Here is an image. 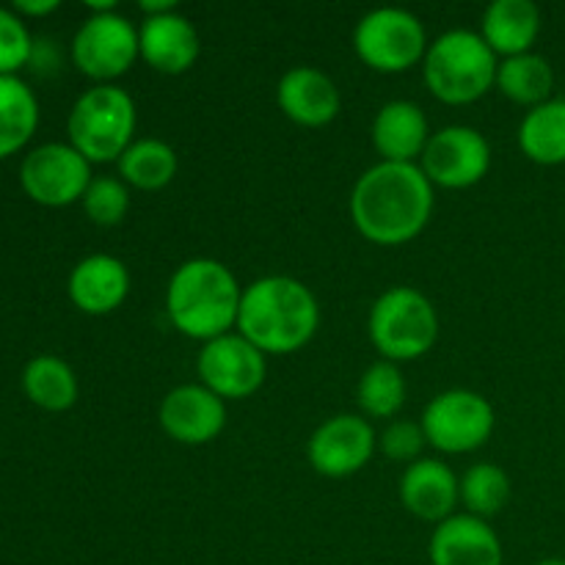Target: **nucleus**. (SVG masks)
Instances as JSON below:
<instances>
[{"label": "nucleus", "mask_w": 565, "mask_h": 565, "mask_svg": "<svg viewBox=\"0 0 565 565\" xmlns=\"http://www.w3.org/2000/svg\"><path fill=\"white\" fill-rule=\"evenodd\" d=\"M434 185L419 163H375L351 191V218L375 246H403L428 226Z\"/></svg>", "instance_id": "obj_1"}, {"label": "nucleus", "mask_w": 565, "mask_h": 565, "mask_svg": "<svg viewBox=\"0 0 565 565\" xmlns=\"http://www.w3.org/2000/svg\"><path fill=\"white\" fill-rule=\"evenodd\" d=\"M320 326L318 298L292 276H263L243 287L237 334L268 356L296 353L307 345Z\"/></svg>", "instance_id": "obj_2"}, {"label": "nucleus", "mask_w": 565, "mask_h": 565, "mask_svg": "<svg viewBox=\"0 0 565 565\" xmlns=\"http://www.w3.org/2000/svg\"><path fill=\"white\" fill-rule=\"evenodd\" d=\"M243 290L235 274L213 257H193L171 274L166 315L188 340L210 342L237 329Z\"/></svg>", "instance_id": "obj_3"}, {"label": "nucleus", "mask_w": 565, "mask_h": 565, "mask_svg": "<svg viewBox=\"0 0 565 565\" xmlns=\"http://www.w3.org/2000/svg\"><path fill=\"white\" fill-rule=\"evenodd\" d=\"M500 58L475 31H447L428 44L423 58L425 86L447 105H469L494 88Z\"/></svg>", "instance_id": "obj_4"}, {"label": "nucleus", "mask_w": 565, "mask_h": 565, "mask_svg": "<svg viewBox=\"0 0 565 565\" xmlns=\"http://www.w3.org/2000/svg\"><path fill=\"white\" fill-rule=\"evenodd\" d=\"M138 110L130 94L119 86H94L75 99L66 119L70 143L88 163H119L132 147Z\"/></svg>", "instance_id": "obj_5"}, {"label": "nucleus", "mask_w": 565, "mask_h": 565, "mask_svg": "<svg viewBox=\"0 0 565 565\" xmlns=\"http://www.w3.org/2000/svg\"><path fill=\"white\" fill-rule=\"evenodd\" d=\"M367 331L386 362H412L425 356L439 340V315L428 296L397 285L375 298Z\"/></svg>", "instance_id": "obj_6"}, {"label": "nucleus", "mask_w": 565, "mask_h": 565, "mask_svg": "<svg viewBox=\"0 0 565 565\" xmlns=\"http://www.w3.org/2000/svg\"><path fill=\"white\" fill-rule=\"evenodd\" d=\"M428 44L419 17L395 6L367 11L353 31L359 58L384 75H401L417 66L428 53Z\"/></svg>", "instance_id": "obj_7"}, {"label": "nucleus", "mask_w": 565, "mask_h": 565, "mask_svg": "<svg viewBox=\"0 0 565 565\" xmlns=\"http://www.w3.org/2000/svg\"><path fill=\"white\" fill-rule=\"evenodd\" d=\"M419 425L430 447L447 456H463L491 439L494 408L472 390H447L425 406Z\"/></svg>", "instance_id": "obj_8"}, {"label": "nucleus", "mask_w": 565, "mask_h": 565, "mask_svg": "<svg viewBox=\"0 0 565 565\" xmlns=\"http://www.w3.org/2000/svg\"><path fill=\"white\" fill-rule=\"evenodd\" d=\"M141 58L138 28L119 11L92 14L72 39V61L77 72L97 86H110Z\"/></svg>", "instance_id": "obj_9"}, {"label": "nucleus", "mask_w": 565, "mask_h": 565, "mask_svg": "<svg viewBox=\"0 0 565 565\" xmlns=\"http://www.w3.org/2000/svg\"><path fill=\"white\" fill-rule=\"evenodd\" d=\"M92 163L72 143H42L22 158L20 185L42 207H70L92 185Z\"/></svg>", "instance_id": "obj_10"}, {"label": "nucleus", "mask_w": 565, "mask_h": 565, "mask_svg": "<svg viewBox=\"0 0 565 565\" xmlns=\"http://www.w3.org/2000/svg\"><path fill=\"white\" fill-rule=\"evenodd\" d=\"M419 169L434 188L447 191H463L472 188L489 174L491 147L475 127L450 125L434 132L419 158Z\"/></svg>", "instance_id": "obj_11"}, {"label": "nucleus", "mask_w": 565, "mask_h": 565, "mask_svg": "<svg viewBox=\"0 0 565 565\" xmlns=\"http://www.w3.org/2000/svg\"><path fill=\"white\" fill-rule=\"evenodd\" d=\"M199 379L221 401H243L252 397L265 384V353L246 340L243 334L218 337L204 342L196 359Z\"/></svg>", "instance_id": "obj_12"}, {"label": "nucleus", "mask_w": 565, "mask_h": 565, "mask_svg": "<svg viewBox=\"0 0 565 565\" xmlns=\"http://www.w3.org/2000/svg\"><path fill=\"white\" fill-rule=\"evenodd\" d=\"M379 447L373 425L356 414H337L318 425L307 445L309 463L323 478H351L362 472Z\"/></svg>", "instance_id": "obj_13"}, {"label": "nucleus", "mask_w": 565, "mask_h": 565, "mask_svg": "<svg viewBox=\"0 0 565 565\" xmlns=\"http://www.w3.org/2000/svg\"><path fill=\"white\" fill-rule=\"evenodd\" d=\"M160 428L180 445H207L224 430L226 406L202 384H182L160 403Z\"/></svg>", "instance_id": "obj_14"}, {"label": "nucleus", "mask_w": 565, "mask_h": 565, "mask_svg": "<svg viewBox=\"0 0 565 565\" xmlns=\"http://www.w3.org/2000/svg\"><path fill=\"white\" fill-rule=\"evenodd\" d=\"M428 557L430 565H505L500 535L472 513H456L436 524Z\"/></svg>", "instance_id": "obj_15"}, {"label": "nucleus", "mask_w": 565, "mask_h": 565, "mask_svg": "<svg viewBox=\"0 0 565 565\" xmlns=\"http://www.w3.org/2000/svg\"><path fill=\"white\" fill-rule=\"evenodd\" d=\"M276 105L301 127H326L340 114V88L315 66H292L276 86Z\"/></svg>", "instance_id": "obj_16"}, {"label": "nucleus", "mask_w": 565, "mask_h": 565, "mask_svg": "<svg viewBox=\"0 0 565 565\" xmlns=\"http://www.w3.org/2000/svg\"><path fill=\"white\" fill-rule=\"evenodd\" d=\"M138 47H141V58L160 75H182L196 64L202 53L196 28L180 11L143 17L138 28Z\"/></svg>", "instance_id": "obj_17"}, {"label": "nucleus", "mask_w": 565, "mask_h": 565, "mask_svg": "<svg viewBox=\"0 0 565 565\" xmlns=\"http://www.w3.org/2000/svg\"><path fill=\"white\" fill-rule=\"evenodd\" d=\"M458 500H461V480L447 463L436 458H419L403 472L401 502L412 516L441 524L445 519L456 516Z\"/></svg>", "instance_id": "obj_18"}, {"label": "nucleus", "mask_w": 565, "mask_h": 565, "mask_svg": "<svg viewBox=\"0 0 565 565\" xmlns=\"http://www.w3.org/2000/svg\"><path fill=\"white\" fill-rule=\"evenodd\" d=\"M66 292L83 315L99 318L125 303L130 292V274H127V265L114 254H92L72 268Z\"/></svg>", "instance_id": "obj_19"}, {"label": "nucleus", "mask_w": 565, "mask_h": 565, "mask_svg": "<svg viewBox=\"0 0 565 565\" xmlns=\"http://www.w3.org/2000/svg\"><path fill=\"white\" fill-rule=\"evenodd\" d=\"M430 136L428 116L408 99H392L373 119V147L384 163H419Z\"/></svg>", "instance_id": "obj_20"}, {"label": "nucleus", "mask_w": 565, "mask_h": 565, "mask_svg": "<svg viewBox=\"0 0 565 565\" xmlns=\"http://www.w3.org/2000/svg\"><path fill=\"white\" fill-rule=\"evenodd\" d=\"M539 33L541 11L533 0H494L480 22V36L494 50L497 58L533 53Z\"/></svg>", "instance_id": "obj_21"}, {"label": "nucleus", "mask_w": 565, "mask_h": 565, "mask_svg": "<svg viewBox=\"0 0 565 565\" xmlns=\"http://www.w3.org/2000/svg\"><path fill=\"white\" fill-rule=\"evenodd\" d=\"M519 149L539 166L565 163V99L552 97L550 103L530 108L519 125Z\"/></svg>", "instance_id": "obj_22"}, {"label": "nucleus", "mask_w": 565, "mask_h": 565, "mask_svg": "<svg viewBox=\"0 0 565 565\" xmlns=\"http://www.w3.org/2000/svg\"><path fill=\"white\" fill-rule=\"evenodd\" d=\"M39 127V103L25 81L0 75V160L20 152Z\"/></svg>", "instance_id": "obj_23"}, {"label": "nucleus", "mask_w": 565, "mask_h": 565, "mask_svg": "<svg viewBox=\"0 0 565 565\" xmlns=\"http://www.w3.org/2000/svg\"><path fill=\"white\" fill-rule=\"evenodd\" d=\"M22 392L42 412H70L77 401L75 370L64 359L44 353L31 359L22 370Z\"/></svg>", "instance_id": "obj_24"}, {"label": "nucleus", "mask_w": 565, "mask_h": 565, "mask_svg": "<svg viewBox=\"0 0 565 565\" xmlns=\"http://www.w3.org/2000/svg\"><path fill=\"white\" fill-rule=\"evenodd\" d=\"M494 86L500 88L502 97H508L511 103L524 105V108H539V105L552 99L555 70H552L550 61L539 53L513 55V58L500 61Z\"/></svg>", "instance_id": "obj_25"}, {"label": "nucleus", "mask_w": 565, "mask_h": 565, "mask_svg": "<svg viewBox=\"0 0 565 565\" xmlns=\"http://www.w3.org/2000/svg\"><path fill=\"white\" fill-rule=\"evenodd\" d=\"M177 177V152L160 138L132 141L119 158V180L138 191H160Z\"/></svg>", "instance_id": "obj_26"}, {"label": "nucleus", "mask_w": 565, "mask_h": 565, "mask_svg": "<svg viewBox=\"0 0 565 565\" xmlns=\"http://www.w3.org/2000/svg\"><path fill=\"white\" fill-rule=\"evenodd\" d=\"M359 406L367 417L390 419L406 403V379L395 362H373L359 381Z\"/></svg>", "instance_id": "obj_27"}, {"label": "nucleus", "mask_w": 565, "mask_h": 565, "mask_svg": "<svg viewBox=\"0 0 565 565\" xmlns=\"http://www.w3.org/2000/svg\"><path fill=\"white\" fill-rule=\"evenodd\" d=\"M511 500V478L497 463H475L461 478V502L467 513L478 519H491Z\"/></svg>", "instance_id": "obj_28"}, {"label": "nucleus", "mask_w": 565, "mask_h": 565, "mask_svg": "<svg viewBox=\"0 0 565 565\" xmlns=\"http://www.w3.org/2000/svg\"><path fill=\"white\" fill-rule=\"evenodd\" d=\"M83 213L97 226H116L130 210V188L119 177H94L81 199Z\"/></svg>", "instance_id": "obj_29"}, {"label": "nucleus", "mask_w": 565, "mask_h": 565, "mask_svg": "<svg viewBox=\"0 0 565 565\" xmlns=\"http://www.w3.org/2000/svg\"><path fill=\"white\" fill-rule=\"evenodd\" d=\"M33 58V39L14 9L0 6V75H17Z\"/></svg>", "instance_id": "obj_30"}, {"label": "nucleus", "mask_w": 565, "mask_h": 565, "mask_svg": "<svg viewBox=\"0 0 565 565\" xmlns=\"http://www.w3.org/2000/svg\"><path fill=\"white\" fill-rule=\"evenodd\" d=\"M425 445H428V439L423 434V425L406 423V419H397V423L386 425V430L379 439V447L384 450V456L397 463L419 461V452H423Z\"/></svg>", "instance_id": "obj_31"}, {"label": "nucleus", "mask_w": 565, "mask_h": 565, "mask_svg": "<svg viewBox=\"0 0 565 565\" xmlns=\"http://www.w3.org/2000/svg\"><path fill=\"white\" fill-rule=\"evenodd\" d=\"M58 0H17L11 9L20 17H47L53 11H58Z\"/></svg>", "instance_id": "obj_32"}, {"label": "nucleus", "mask_w": 565, "mask_h": 565, "mask_svg": "<svg viewBox=\"0 0 565 565\" xmlns=\"http://www.w3.org/2000/svg\"><path fill=\"white\" fill-rule=\"evenodd\" d=\"M138 9L143 11V17H160V14H171L177 11L174 0H141Z\"/></svg>", "instance_id": "obj_33"}, {"label": "nucleus", "mask_w": 565, "mask_h": 565, "mask_svg": "<svg viewBox=\"0 0 565 565\" xmlns=\"http://www.w3.org/2000/svg\"><path fill=\"white\" fill-rule=\"evenodd\" d=\"M539 565H565L563 557H546V561H541Z\"/></svg>", "instance_id": "obj_34"}]
</instances>
